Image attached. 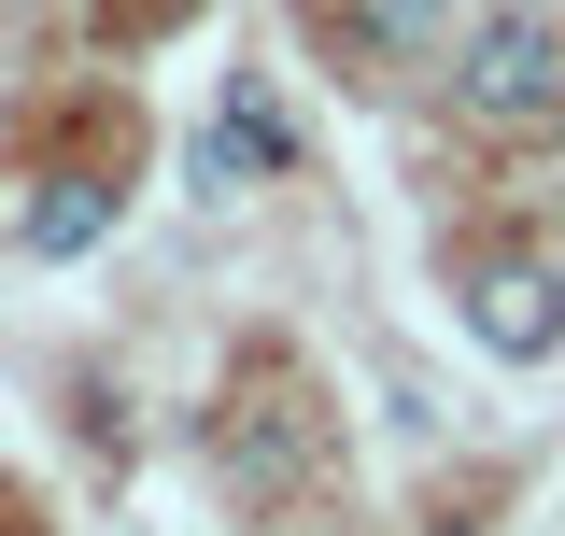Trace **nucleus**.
<instances>
[{
  "label": "nucleus",
  "instance_id": "obj_2",
  "mask_svg": "<svg viewBox=\"0 0 565 536\" xmlns=\"http://www.w3.org/2000/svg\"><path fill=\"white\" fill-rule=\"evenodd\" d=\"M467 339H481L494 367H552V353H565V268L523 255V240L467 255Z\"/></svg>",
  "mask_w": 565,
  "mask_h": 536
},
{
  "label": "nucleus",
  "instance_id": "obj_1",
  "mask_svg": "<svg viewBox=\"0 0 565 536\" xmlns=\"http://www.w3.org/2000/svg\"><path fill=\"white\" fill-rule=\"evenodd\" d=\"M452 114H481V128H537V114H565V14L494 0L481 29H452Z\"/></svg>",
  "mask_w": 565,
  "mask_h": 536
},
{
  "label": "nucleus",
  "instance_id": "obj_5",
  "mask_svg": "<svg viewBox=\"0 0 565 536\" xmlns=\"http://www.w3.org/2000/svg\"><path fill=\"white\" fill-rule=\"evenodd\" d=\"M226 480H255V494H282V480H311V438L282 424V396H269V424H255V396H241V424H226Z\"/></svg>",
  "mask_w": 565,
  "mask_h": 536
},
{
  "label": "nucleus",
  "instance_id": "obj_6",
  "mask_svg": "<svg viewBox=\"0 0 565 536\" xmlns=\"http://www.w3.org/2000/svg\"><path fill=\"white\" fill-rule=\"evenodd\" d=\"M340 29L367 57H411V43H438V0H340Z\"/></svg>",
  "mask_w": 565,
  "mask_h": 536
},
{
  "label": "nucleus",
  "instance_id": "obj_4",
  "mask_svg": "<svg viewBox=\"0 0 565 536\" xmlns=\"http://www.w3.org/2000/svg\"><path fill=\"white\" fill-rule=\"evenodd\" d=\"M99 226H114V184H99V170H57V184L29 199V255H85Z\"/></svg>",
  "mask_w": 565,
  "mask_h": 536
},
{
  "label": "nucleus",
  "instance_id": "obj_3",
  "mask_svg": "<svg viewBox=\"0 0 565 536\" xmlns=\"http://www.w3.org/2000/svg\"><path fill=\"white\" fill-rule=\"evenodd\" d=\"M282 156H297V128H282L269 85L241 71V85H226V114L199 128V199H241V184H255V170H282Z\"/></svg>",
  "mask_w": 565,
  "mask_h": 536
}]
</instances>
